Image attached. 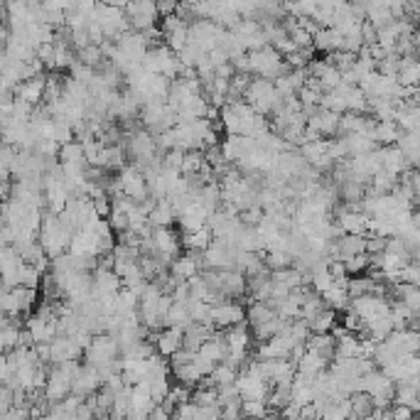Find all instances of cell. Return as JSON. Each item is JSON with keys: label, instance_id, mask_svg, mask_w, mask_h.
<instances>
[{"label": "cell", "instance_id": "17", "mask_svg": "<svg viewBox=\"0 0 420 420\" xmlns=\"http://www.w3.org/2000/svg\"><path fill=\"white\" fill-rule=\"evenodd\" d=\"M401 133H403V128L396 121H376V125H374V140L378 146H399Z\"/></svg>", "mask_w": 420, "mask_h": 420}, {"label": "cell", "instance_id": "4", "mask_svg": "<svg viewBox=\"0 0 420 420\" xmlns=\"http://www.w3.org/2000/svg\"><path fill=\"white\" fill-rule=\"evenodd\" d=\"M71 386H74V376L62 364H52L49 367L47 386H44V399L49 403H60V401H64L71 394Z\"/></svg>", "mask_w": 420, "mask_h": 420}, {"label": "cell", "instance_id": "23", "mask_svg": "<svg viewBox=\"0 0 420 420\" xmlns=\"http://www.w3.org/2000/svg\"><path fill=\"white\" fill-rule=\"evenodd\" d=\"M265 265L270 270H280V268H290L295 265V256L286 248H278V251H265Z\"/></svg>", "mask_w": 420, "mask_h": 420}, {"label": "cell", "instance_id": "16", "mask_svg": "<svg viewBox=\"0 0 420 420\" xmlns=\"http://www.w3.org/2000/svg\"><path fill=\"white\" fill-rule=\"evenodd\" d=\"M211 241H214V231L209 229V224H207L204 229H200V231L182 234L184 251H192V254H204L207 248L211 246Z\"/></svg>", "mask_w": 420, "mask_h": 420}, {"label": "cell", "instance_id": "7", "mask_svg": "<svg viewBox=\"0 0 420 420\" xmlns=\"http://www.w3.org/2000/svg\"><path fill=\"white\" fill-rule=\"evenodd\" d=\"M340 121H342V114L320 106L317 111L307 119V128H313L315 133L322 135V138H334V135L340 133Z\"/></svg>", "mask_w": 420, "mask_h": 420}, {"label": "cell", "instance_id": "22", "mask_svg": "<svg viewBox=\"0 0 420 420\" xmlns=\"http://www.w3.org/2000/svg\"><path fill=\"white\" fill-rule=\"evenodd\" d=\"M351 399V418H367L374 413V399L367 391H356L349 396Z\"/></svg>", "mask_w": 420, "mask_h": 420}, {"label": "cell", "instance_id": "9", "mask_svg": "<svg viewBox=\"0 0 420 420\" xmlns=\"http://www.w3.org/2000/svg\"><path fill=\"white\" fill-rule=\"evenodd\" d=\"M254 146H256V140L248 138V135H227V138L221 140L219 148H221V155L227 157L229 162L238 165L248 152L254 150Z\"/></svg>", "mask_w": 420, "mask_h": 420}, {"label": "cell", "instance_id": "10", "mask_svg": "<svg viewBox=\"0 0 420 420\" xmlns=\"http://www.w3.org/2000/svg\"><path fill=\"white\" fill-rule=\"evenodd\" d=\"M202 268H204V265H202V254H192V251H184V254H180L177 259L170 263V273L177 280H182V283H187L194 275H200Z\"/></svg>", "mask_w": 420, "mask_h": 420}, {"label": "cell", "instance_id": "21", "mask_svg": "<svg viewBox=\"0 0 420 420\" xmlns=\"http://www.w3.org/2000/svg\"><path fill=\"white\" fill-rule=\"evenodd\" d=\"M238 374H241V367H236L231 361H219L214 367V371L209 374V378L211 383L219 388V386H229V383H236Z\"/></svg>", "mask_w": 420, "mask_h": 420}, {"label": "cell", "instance_id": "26", "mask_svg": "<svg viewBox=\"0 0 420 420\" xmlns=\"http://www.w3.org/2000/svg\"><path fill=\"white\" fill-rule=\"evenodd\" d=\"M410 184H413V200L420 204V175L410 173Z\"/></svg>", "mask_w": 420, "mask_h": 420}, {"label": "cell", "instance_id": "11", "mask_svg": "<svg viewBox=\"0 0 420 420\" xmlns=\"http://www.w3.org/2000/svg\"><path fill=\"white\" fill-rule=\"evenodd\" d=\"M219 329L209 322H192L187 329H184V349L200 351V347L204 344L207 340H211Z\"/></svg>", "mask_w": 420, "mask_h": 420}, {"label": "cell", "instance_id": "24", "mask_svg": "<svg viewBox=\"0 0 420 420\" xmlns=\"http://www.w3.org/2000/svg\"><path fill=\"white\" fill-rule=\"evenodd\" d=\"M337 324H340L337 322V310H332V307H327V310H322L315 320H310V327H313V332H317V334L332 332Z\"/></svg>", "mask_w": 420, "mask_h": 420}, {"label": "cell", "instance_id": "20", "mask_svg": "<svg viewBox=\"0 0 420 420\" xmlns=\"http://www.w3.org/2000/svg\"><path fill=\"white\" fill-rule=\"evenodd\" d=\"M60 162L62 165H89L87 162V150L79 138L69 140L60 148Z\"/></svg>", "mask_w": 420, "mask_h": 420}, {"label": "cell", "instance_id": "6", "mask_svg": "<svg viewBox=\"0 0 420 420\" xmlns=\"http://www.w3.org/2000/svg\"><path fill=\"white\" fill-rule=\"evenodd\" d=\"M103 388V376L96 367L91 364H81L79 374L74 376V386H71V394L81 396V399H89V396L98 394Z\"/></svg>", "mask_w": 420, "mask_h": 420}, {"label": "cell", "instance_id": "3", "mask_svg": "<svg viewBox=\"0 0 420 420\" xmlns=\"http://www.w3.org/2000/svg\"><path fill=\"white\" fill-rule=\"evenodd\" d=\"M119 182H121V189L123 194H128L130 200L135 202H143L146 197H150V187H148V177L146 173L140 170L135 162H128L119 173Z\"/></svg>", "mask_w": 420, "mask_h": 420}, {"label": "cell", "instance_id": "18", "mask_svg": "<svg viewBox=\"0 0 420 420\" xmlns=\"http://www.w3.org/2000/svg\"><path fill=\"white\" fill-rule=\"evenodd\" d=\"M347 286H349V283H347ZM347 286L334 283L332 288H327V290L322 292L327 307H332V310H337V313H347V310H349L351 295H349V290H347Z\"/></svg>", "mask_w": 420, "mask_h": 420}, {"label": "cell", "instance_id": "1", "mask_svg": "<svg viewBox=\"0 0 420 420\" xmlns=\"http://www.w3.org/2000/svg\"><path fill=\"white\" fill-rule=\"evenodd\" d=\"M150 241H152V251L155 256H160V261L165 265H170L182 251V234L173 231V227H152L150 231Z\"/></svg>", "mask_w": 420, "mask_h": 420}, {"label": "cell", "instance_id": "5", "mask_svg": "<svg viewBox=\"0 0 420 420\" xmlns=\"http://www.w3.org/2000/svg\"><path fill=\"white\" fill-rule=\"evenodd\" d=\"M246 320V307L236 300H221L211 305V324L216 329H229Z\"/></svg>", "mask_w": 420, "mask_h": 420}, {"label": "cell", "instance_id": "12", "mask_svg": "<svg viewBox=\"0 0 420 420\" xmlns=\"http://www.w3.org/2000/svg\"><path fill=\"white\" fill-rule=\"evenodd\" d=\"M342 47H344V35L334 25L320 27L317 33H315V49H320V52L332 54V52H340Z\"/></svg>", "mask_w": 420, "mask_h": 420}, {"label": "cell", "instance_id": "2", "mask_svg": "<svg viewBox=\"0 0 420 420\" xmlns=\"http://www.w3.org/2000/svg\"><path fill=\"white\" fill-rule=\"evenodd\" d=\"M125 15L130 20V27L140 30V33L152 30L162 17L160 10H157V0H130L128 8H125Z\"/></svg>", "mask_w": 420, "mask_h": 420}, {"label": "cell", "instance_id": "13", "mask_svg": "<svg viewBox=\"0 0 420 420\" xmlns=\"http://www.w3.org/2000/svg\"><path fill=\"white\" fill-rule=\"evenodd\" d=\"M329 356L320 354V351L315 349H307L305 354H302V359L297 361V374H305V376H317V374H322L324 369H329Z\"/></svg>", "mask_w": 420, "mask_h": 420}, {"label": "cell", "instance_id": "14", "mask_svg": "<svg viewBox=\"0 0 420 420\" xmlns=\"http://www.w3.org/2000/svg\"><path fill=\"white\" fill-rule=\"evenodd\" d=\"M337 246H340L342 261L351 259V256L367 254V234H342L340 238H334Z\"/></svg>", "mask_w": 420, "mask_h": 420}, {"label": "cell", "instance_id": "19", "mask_svg": "<svg viewBox=\"0 0 420 420\" xmlns=\"http://www.w3.org/2000/svg\"><path fill=\"white\" fill-rule=\"evenodd\" d=\"M175 221H177V211H175L170 197L157 200L155 209L150 211V227H173Z\"/></svg>", "mask_w": 420, "mask_h": 420}, {"label": "cell", "instance_id": "25", "mask_svg": "<svg viewBox=\"0 0 420 420\" xmlns=\"http://www.w3.org/2000/svg\"><path fill=\"white\" fill-rule=\"evenodd\" d=\"M243 415H270L265 401H243Z\"/></svg>", "mask_w": 420, "mask_h": 420}, {"label": "cell", "instance_id": "15", "mask_svg": "<svg viewBox=\"0 0 420 420\" xmlns=\"http://www.w3.org/2000/svg\"><path fill=\"white\" fill-rule=\"evenodd\" d=\"M383 170L386 173H394V175H403L410 170V162L408 157H405V152L401 150V148L396 146H386L383 148Z\"/></svg>", "mask_w": 420, "mask_h": 420}, {"label": "cell", "instance_id": "8", "mask_svg": "<svg viewBox=\"0 0 420 420\" xmlns=\"http://www.w3.org/2000/svg\"><path fill=\"white\" fill-rule=\"evenodd\" d=\"M150 340H152V344H155L157 354H162V356H167V359H170V356L177 354V351L184 347V329L162 327L157 334H152Z\"/></svg>", "mask_w": 420, "mask_h": 420}]
</instances>
